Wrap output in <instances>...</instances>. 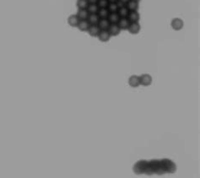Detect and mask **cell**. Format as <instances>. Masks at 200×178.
Returning a JSON list of instances; mask_svg holds the SVG:
<instances>
[{"mask_svg":"<svg viewBox=\"0 0 200 178\" xmlns=\"http://www.w3.org/2000/svg\"><path fill=\"white\" fill-rule=\"evenodd\" d=\"M139 80H140V85L143 86H149L152 84V77L149 73H144L139 76Z\"/></svg>","mask_w":200,"mask_h":178,"instance_id":"cell-3","label":"cell"},{"mask_svg":"<svg viewBox=\"0 0 200 178\" xmlns=\"http://www.w3.org/2000/svg\"><path fill=\"white\" fill-rule=\"evenodd\" d=\"M107 20L111 24H117L120 20L119 14L117 13H110L107 17Z\"/></svg>","mask_w":200,"mask_h":178,"instance_id":"cell-16","label":"cell"},{"mask_svg":"<svg viewBox=\"0 0 200 178\" xmlns=\"http://www.w3.org/2000/svg\"><path fill=\"white\" fill-rule=\"evenodd\" d=\"M141 30V25L139 22H133V23H130L129 27L128 29V31L129 32L130 34L132 35H137L139 33Z\"/></svg>","mask_w":200,"mask_h":178,"instance_id":"cell-4","label":"cell"},{"mask_svg":"<svg viewBox=\"0 0 200 178\" xmlns=\"http://www.w3.org/2000/svg\"><path fill=\"white\" fill-rule=\"evenodd\" d=\"M109 14L110 13L107 10V9H99L98 13H97L100 19H107Z\"/></svg>","mask_w":200,"mask_h":178,"instance_id":"cell-20","label":"cell"},{"mask_svg":"<svg viewBox=\"0 0 200 178\" xmlns=\"http://www.w3.org/2000/svg\"><path fill=\"white\" fill-rule=\"evenodd\" d=\"M91 26L90 23L88 22L87 20H80V23L78 24L77 28L80 31V32H87L89 27Z\"/></svg>","mask_w":200,"mask_h":178,"instance_id":"cell-17","label":"cell"},{"mask_svg":"<svg viewBox=\"0 0 200 178\" xmlns=\"http://www.w3.org/2000/svg\"><path fill=\"white\" fill-rule=\"evenodd\" d=\"M117 14H119L120 18H127L128 14H129V10H128V9L126 6H124V7L118 9Z\"/></svg>","mask_w":200,"mask_h":178,"instance_id":"cell-19","label":"cell"},{"mask_svg":"<svg viewBox=\"0 0 200 178\" xmlns=\"http://www.w3.org/2000/svg\"><path fill=\"white\" fill-rule=\"evenodd\" d=\"M106 9L109 11V13H117V11H118V7H117L116 3H109Z\"/></svg>","mask_w":200,"mask_h":178,"instance_id":"cell-22","label":"cell"},{"mask_svg":"<svg viewBox=\"0 0 200 178\" xmlns=\"http://www.w3.org/2000/svg\"><path fill=\"white\" fill-rule=\"evenodd\" d=\"M100 32H101V30L98 27V25H91L87 31L89 35L92 36V37H97Z\"/></svg>","mask_w":200,"mask_h":178,"instance_id":"cell-12","label":"cell"},{"mask_svg":"<svg viewBox=\"0 0 200 178\" xmlns=\"http://www.w3.org/2000/svg\"><path fill=\"white\" fill-rule=\"evenodd\" d=\"M128 84L131 87L137 88L140 85V80H139V76L138 75H132L128 79Z\"/></svg>","mask_w":200,"mask_h":178,"instance_id":"cell-7","label":"cell"},{"mask_svg":"<svg viewBox=\"0 0 200 178\" xmlns=\"http://www.w3.org/2000/svg\"><path fill=\"white\" fill-rule=\"evenodd\" d=\"M128 19L131 23L133 22H139L140 20V14L138 11H129V14L128 15Z\"/></svg>","mask_w":200,"mask_h":178,"instance_id":"cell-10","label":"cell"},{"mask_svg":"<svg viewBox=\"0 0 200 178\" xmlns=\"http://www.w3.org/2000/svg\"><path fill=\"white\" fill-rule=\"evenodd\" d=\"M89 14H89L87 9H78L76 15H77L78 18L80 19V20H86L88 19Z\"/></svg>","mask_w":200,"mask_h":178,"instance_id":"cell-15","label":"cell"},{"mask_svg":"<svg viewBox=\"0 0 200 178\" xmlns=\"http://www.w3.org/2000/svg\"><path fill=\"white\" fill-rule=\"evenodd\" d=\"M86 9L89 12V14H97L99 10V7L96 4H89Z\"/></svg>","mask_w":200,"mask_h":178,"instance_id":"cell-18","label":"cell"},{"mask_svg":"<svg viewBox=\"0 0 200 178\" xmlns=\"http://www.w3.org/2000/svg\"><path fill=\"white\" fill-rule=\"evenodd\" d=\"M109 3H117L118 0H108Z\"/></svg>","mask_w":200,"mask_h":178,"instance_id":"cell-26","label":"cell"},{"mask_svg":"<svg viewBox=\"0 0 200 178\" xmlns=\"http://www.w3.org/2000/svg\"><path fill=\"white\" fill-rule=\"evenodd\" d=\"M130 23H131V22L128 20V18H120L119 21H118V23H117V25L119 26L121 31H122V30H123V31H128V29L129 27Z\"/></svg>","mask_w":200,"mask_h":178,"instance_id":"cell-5","label":"cell"},{"mask_svg":"<svg viewBox=\"0 0 200 178\" xmlns=\"http://www.w3.org/2000/svg\"><path fill=\"white\" fill-rule=\"evenodd\" d=\"M119 1H121V2H123V3H124V4H126L127 3H128V2L129 1V0H119Z\"/></svg>","mask_w":200,"mask_h":178,"instance_id":"cell-27","label":"cell"},{"mask_svg":"<svg viewBox=\"0 0 200 178\" xmlns=\"http://www.w3.org/2000/svg\"><path fill=\"white\" fill-rule=\"evenodd\" d=\"M89 4H97L98 0H87Z\"/></svg>","mask_w":200,"mask_h":178,"instance_id":"cell-25","label":"cell"},{"mask_svg":"<svg viewBox=\"0 0 200 178\" xmlns=\"http://www.w3.org/2000/svg\"><path fill=\"white\" fill-rule=\"evenodd\" d=\"M97 37H98L99 41L102 42H107L108 41H110V39H111V35H110V33L108 32V31H101L100 33L97 35Z\"/></svg>","mask_w":200,"mask_h":178,"instance_id":"cell-6","label":"cell"},{"mask_svg":"<svg viewBox=\"0 0 200 178\" xmlns=\"http://www.w3.org/2000/svg\"><path fill=\"white\" fill-rule=\"evenodd\" d=\"M107 31L110 33L111 36H117L121 33V29L119 28L117 24H111Z\"/></svg>","mask_w":200,"mask_h":178,"instance_id":"cell-8","label":"cell"},{"mask_svg":"<svg viewBox=\"0 0 200 178\" xmlns=\"http://www.w3.org/2000/svg\"><path fill=\"white\" fill-rule=\"evenodd\" d=\"M171 25H172V28L173 30L181 31L184 26V22L180 18H174V19H172V22H171Z\"/></svg>","mask_w":200,"mask_h":178,"instance_id":"cell-2","label":"cell"},{"mask_svg":"<svg viewBox=\"0 0 200 178\" xmlns=\"http://www.w3.org/2000/svg\"><path fill=\"white\" fill-rule=\"evenodd\" d=\"M67 21H68V24H69L70 26H72V27H77L78 24H79L80 20V19L78 18L76 14H71V15L69 16Z\"/></svg>","mask_w":200,"mask_h":178,"instance_id":"cell-9","label":"cell"},{"mask_svg":"<svg viewBox=\"0 0 200 178\" xmlns=\"http://www.w3.org/2000/svg\"><path fill=\"white\" fill-rule=\"evenodd\" d=\"M126 7L128 9L129 11H138L139 8V4L133 0H129L126 4Z\"/></svg>","mask_w":200,"mask_h":178,"instance_id":"cell-14","label":"cell"},{"mask_svg":"<svg viewBox=\"0 0 200 178\" xmlns=\"http://www.w3.org/2000/svg\"><path fill=\"white\" fill-rule=\"evenodd\" d=\"M133 1H135V2H138V3H139V2H140V0H133Z\"/></svg>","mask_w":200,"mask_h":178,"instance_id":"cell-28","label":"cell"},{"mask_svg":"<svg viewBox=\"0 0 200 178\" xmlns=\"http://www.w3.org/2000/svg\"><path fill=\"white\" fill-rule=\"evenodd\" d=\"M117 5V7H118V9H120V8H123L124 7V6H126V4H124V3H123V2H121V1H117L116 3Z\"/></svg>","mask_w":200,"mask_h":178,"instance_id":"cell-24","label":"cell"},{"mask_svg":"<svg viewBox=\"0 0 200 178\" xmlns=\"http://www.w3.org/2000/svg\"><path fill=\"white\" fill-rule=\"evenodd\" d=\"M97 25L101 31H107L111 25V23L109 22L107 19H100Z\"/></svg>","mask_w":200,"mask_h":178,"instance_id":"cell-11","label":"cell"},{"mask_svg":"<svg viewBox=\"0 0 200 178\" xmlns=\"http://www.w3.org/2000/svg\"><path fill=\"white\" fill-rule=\"evenodd\" d=\"M176 165L168 159L152 160L150 161H139L134 165L133 171L138 175L140 174H157L174 173L176 171Z\"/></svg>","mask_w":200,"mask_h":178,"instance_id":"cell-1","label":"cell"},{"mask_svg":"<svg viewBox=\"0 0 200 178\" xmlns=\"http://www.w3.org/2000/svg\"><path fill=\"white\" fill-rule=\"evenodd\" d=\"M99 20H100V18L97 14H90L88 16L87 21L91 25H97Z\"/></svg>","mask_w":200,"mask_h":178,"instance_id":"cell-13","label":"cell"},{"mask_svg":"<svg viewBox=\"0 0 200 178\" xmlns=\"http://www.w3.org/2000/svg\"><path fill=\"white\" fill-rule=\"evenodd\" d=\"M76 5L79 9H87L89 3L87 0H77Z\"/></svg>","mask_w":200,"mask_h":178,"instance_id":"cell-21","label":"cell"},{"mask_svg":"<svg viewBox=\"0 0 200 178\" xmlns=\"http://www.w3.org/2000/svg\"><path fill=\"white\" fill-rule=\"evenodd\" d=\"M96 4L98 5L99 9H106L109 4V1L108 0H98Z\"/></svg>","mask_w":200,"mask_h":178,"instance_id":"cell-23","label":"cell"}]
</instances>
